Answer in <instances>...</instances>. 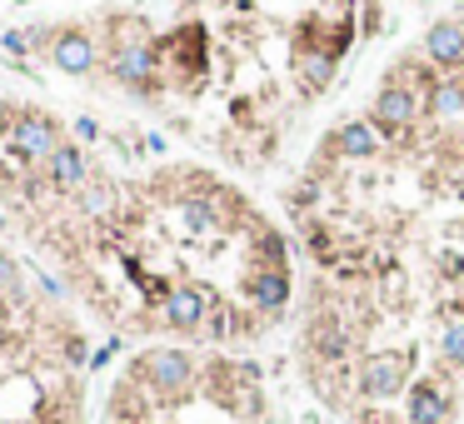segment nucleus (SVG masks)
Instances as JSON below:
<instances>
[{"instance_id":"obj_6","label":"nucleus","mask_w":464,"mask_h":424,"mask_svg":"<svg viewBox=\"0 0 464 424\" xmlns=\"http://www.w3.org/2000/svg\"><path fill=\"white\" fill-rule=\"evenodd\" d=\"M360 389L370 399L400 395V389H404V360H400V355H375V360L364 364V374H360Z\"/></svg>"},{"instance_id":"obj_16","label":"nucleus","mask_w":464,"mask_h":424,"mask_svg":"<svg viewBox=\"0 0 464 424\" xmlns=\"http://www.w3.org/2000/svg\"><path fill=\"white\" fill-rule=\"evenodd\" d=\"M330 75H335V61H330V55H305V80H310V86H325Z\"/></svg>"},{"instance_id":"obj_10","label":"nucleus","mask_w":464,"mask_h":424,"mask_svg":"<svg viewBox=\"0 0 464 424\" xmlns=\"http://www.w3.org/2000/svg\"><path fill=\"white\" fill-rule=\"evenodd\" d=\"M250 299H255V310H280L289 299V274L285 270H260L250 280Z\"/></svg>"},{"instance_id":"obj_8","label":"nucleus","mask_w":464,"mask_h":424,"mask_svg":"<svg viewBox=\"0 0 464 424\" xmlns=\"http://www.w3.org/2000/svg\"><path fill=\"white\" fill-rule=\"evenodd\" d=\"M165 320L175 324V330H195L205 324V295L195 285H175L165 295Z\"/></svg>"},{"instance_id":"obj_11","label":"nucleus","mask_w":464,"mask_h":424,"mask_svg":"<svg viewBox=\"0 0 464 424\" xmlns=\"http://www.w3.org/2000/svg\"><path fill=\"white\" fill-rule=\"evenodd\" d=\"M444 414H450V399L439 395L435 385L410 389V424H444Z\"/></svg>"},{"instance_id":"obj_18","label":"nucleus","mask_w":464,"mask_h":424,"mask_svg":"<svg viewBox=\"0 0 464 424\" xmlns=\"http://www.w3.org/2000/svg\"><path fill=\"white\" fill-rule=\"evenodd\" d=\"M5 50H11V55H20V50H30V36H20V30H11V36H5Z\"/></svg>"},{"instance_id":"obj_14","label":"nucleus","mask_w":464,"mask_h":424,"mask_svg":"<svg viewBox=\"0 0 464 424\" xmlns=\"http://www.w3.org/2000/svg\"><path fill=\"white\" fill-rule=\"evenodd\" d=\"M180 220H185L190 230H215V224H220V205H215L210 195H185L180 200Z\"/></svg>"},{"instance_id":"obj_1","label":"nucleus","mask_w":464,"mask_h":424,"mask_svg":"<svg viewBox=\"0 0 464 424\" xmlns=\"http://www.w3.org/2000/svg\"><path fill=\"white\" fill-rule=\"evenodd\" d=\"M11 145H15V155H26V160H51L55 150H61V130H55L51 115H15Z\"/></svg>"},{"instance_id":"obj_7","label":"nucleus","mask_w":464,"mask_h":424,"mask_svg":"<svg viewBox=\"0 0 464 424\" xmlns=\"http://www.w3.org/2000/svg\"><path fill=\"white\" fill-rule=\"evenodd\" d=\"M425 55L435 65H464V25L460 20H439L429 25V36H425Z\"/></svg>"},{"instance_id":"obj_4","label":"nucleus","mask_w":464,"mask_h":424,"mask_svg":"<svg viewBox=\"0 0 464 424\" xmlns=\"http://www.w3.org/2000/svg\"><path fill=\"white\" fill-rule=\"evenodd\" d=\"M414 115H419V95H414L410 86H385L375 95V115H370V120H375L379 130H410Z\"/></svg>"},{"instance_id":"obj_9","label":"nucleus","mask_w":464,"mask_h":424,"mask_svg":"<svg viewBox=\"0 0 464 424\" xmlns=\"http://www.w3.org/2000/svg\"><path fill=\"white\" fill-rule=\"evenodd\" d=\"M375 150H379V140H375V125L370 120H350L335 135V155H345V160H370Z\"/></svg>"},{"instance_id":"obj_5","label":"nucleus","mask_w":464,"mask_h":424,"mask_svg":"<svg viewBox=\"0 0 464 424\" xmlns=\"http://www.w3.org/2000/svg\"><path fill=\"white\" fill-rule=\"evenodd\" d=\"M190 374H195V364H190L185 349H160V355L145 360V379H151L160 395H180V389L190 385Z\"/></svg>"},{"instance_id":"obj_17","label":"nucleus","mask_w":464,"mask_h":424,"mask_svg":"<svg viewBox=\"0 0 464 424\" xmlns=\"http://www.w3.org/2000/svg\"><path fill=\"white\" fill-rule=\"evenodd\" d=\"M0 289H20V270L11 255H0Z\"/></svg>"},{"instance_id":"obj_15","label":"nucleus","mask_w":464,"mask_h":424,"mask_svg":"<svg viewBox=\"0 0 464 424\" xmlns=\"http://www.w3.org/2000/svg\"><path fill=\"white\" fill-rule=\"evenodd\" d=\"M444 360H454V364H464V320H450L444 324Z\"/></svg>"},{"instance_id":"obj_12","label":"nucleus","mask_w":464,"mask_h":424,"mask_svg":"<svg viewBox=\"0 0 464 424\" xmlns=\"http://www.w3.org/2000/svg\"><path fill=\"white\" fill-rule=\"evenodd\" d=\"M429 115H435V120H454V115H464V80H454V75L435 80V86H429Z\"/></svg>"},{"instance_id":"obj_19","label":"nucleus","mask_w":464,"mask_h":424,"mask_svg":"<svg viewBox=\"0 0 464 424\" xmlns=\"http://www.w3.org/2000/svg\"><path fill=\"white\" fill-rule=\"evenodd\" d=\"M460 80H464V65H460Z\"/></svg>"},{"instance_id":"obj_3","label":"nucleus","mask_w":464,"mask_h":424,"mask_svg":"<svg viewBox=\"0 0 464 424\" xmlns=\"http://www.w3.org/2000/svg\"><path fill=\"white\" fill-rule=\"evenodd\" d=\"M51 61L61 65L65 75H90L95 70V36H85V30H55Z\"/></svg>"},{"instance_id":"obj_2","label":"nucleus","mask_w":464,"mask_h":424,"mask_svg":"<svg viewBox=\"0 0 464 424\" xmlns=\"http://www.w3.org/2000/svg\"><path fill=\"white\" fill-rule=\"evenodd\" d=\"M110 75L120 80V86H145L155 75V55H151V45L140 36H126V40H115V50H110Z\"/></svg>"},{"instance_id":"obj_13","label":"nucleus","mask_w":464,"mask_h":424,"mask_svg":"<svg viewBox=\"0 0 464 424\" xmlns=\"http://www.w3.org/2000/svg\"><path fill=\"white\" fill-rule=\"evenodd\" d=\"M45 170H51L55 185H80V180L90 175V165H85V155H80L76 145H61L51 160H45Z\"/></svg>"}]
</instances>
